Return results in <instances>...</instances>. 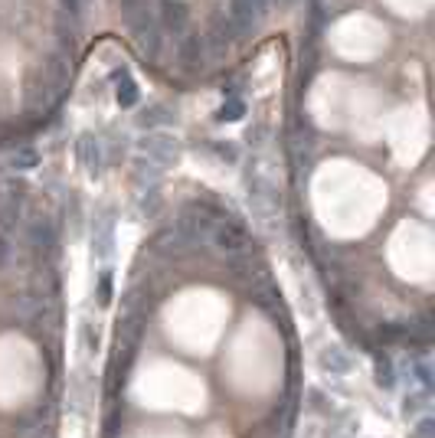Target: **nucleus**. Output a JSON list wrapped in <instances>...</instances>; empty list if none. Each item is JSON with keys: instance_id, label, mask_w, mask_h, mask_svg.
Instances as JSON below:
<instances>
[{"instance_id": "f257e3e1", "label": "nucleus", "mask_w": 435, "mask_h": 438, "mask_svg": "<svg viewBox=\"0 0 435 438\" xmlns=\"http://www.w3.org/2000/svg\"><path fill=\"white\" fill-rule=\"evenodd\" d=\"M324 366H334L337 373H344V369H347V360H344L340 353H331V357H324Z\"/></svg>"}, {"instance_id": "f03ea898", "label": "nucleus", "mask_w": 435, "mask_h": 438, "mask_svg": "<svg viewBox=\"0 0 435 438\" xmlns=\"http://www.w3.org/2000/svg\"><path fill=\"white\" fill-rule=\"evenodd\" d=\"M429 429H432V425H429V422H422V425H419V438H429Z\"/></svg>"}]
</instances>
